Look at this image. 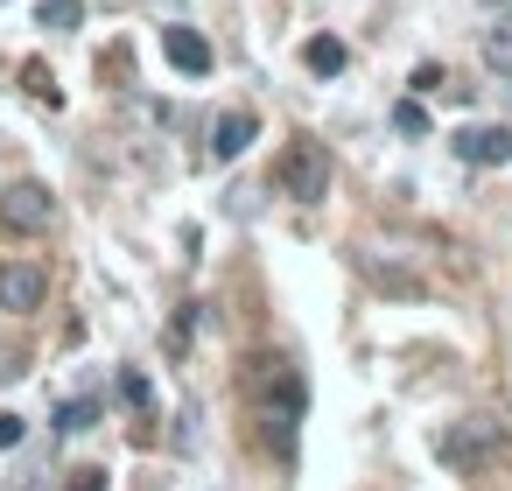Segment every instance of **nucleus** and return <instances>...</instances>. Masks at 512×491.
Instances as JSON below:
<instances>
[{
	"label": "nucleus",
	"instance_id": "obj_10",
	"mask_svg": "<svg viewBox=\"0 0 512 491\" xmlns=\"http://www.w3.org/2000/svg\"><path fill=\"white\" fill-rule=\"evenodd\" d=\"M302 64H309V71H316V78H337V71H344V64H351V50H344V43H337V36H316V43H309V50H302Z\"/></svg>",
	"mask_w": 512,
	"mask_h": 491
},
{
	"label": "nucleus",
	"instance_id": "obj_1",
	"mask_svg": "<svg viewBox=\"0 0 512 491\" xmlns=\"http://www.w3.org/2000/svg\"><path fill=\"white\" fill-rule=\"evenodd\" d=\"M239 386H246V400H253L260 442H267L281 463H295V428H302V414H309V379H302V365L281 358V351H260V358H246Z\"/></svg>",
	"mask_w": 512,
	"mask_h": 491
},
{
	"label": "nucleus",
	"instance_id": "obj_6",
	"mask_svg": "<svg viewBox=\"0 0 512 491\" xmlns=\"http://www.w3.org/2000/svg\"><path fill=\"white\" fill-rule=\"evenodd\" d=\"M456 155L470 169H505L512 162V127H463L456 134Z\"/></svg>",
	"mask_w": 512,
	"mask_h": 491
},
{
	"label": "nucleus",
	"instance_id": "obj_16",
	"mask_svg": "<svg viewBox=\"0 0 512 491\" xmlns=\"http://www.w3.org/2000/svg\"><path fill=\"white\" fill-rule=\"evenodd\" d=\"M120 393H127L134 407H148V379H141V372H127V379H120Z\"/></svg>",
	"mask_w": 512,
	"mask_h": 491
},
{
	"label": "nucleus",
	"instance_id": "obj_9",
	"mask_svg": "<svg viewBox=\"0 0 512 491\" xmlns=\"http://www.w3.org/2000/svg\"><path fill=\"white\" fill-rule=\"evenodd\" d=\"M253 134H260V127H253V113H225V120L211 127V162H239Z\"/></svg>",
	"mask_w": 512,
	"mask_h": 491
},
{
	"label": "nucleus",
	"instance_id": "obj_11",
	"mask_svg": "<svg viewBox=\"0 0 512 491\" xmlns=\"http://www.w3.org/2000/svg\"><path fill=\"white\" fill-rule=\"evenodd\" d=\"M477 50H484V64H491V71H505V78H512V15H505V22H491V29L477 36Z\"/></svg>",
	"mask_w": 512,
	"mask_h": 491
},
{
	"label": "nucleus",
	"instance_id": "obj_7",
	"mask_svg": "<svg viewBox=\"0 0 512 491\" xmlns=\"http://www.w3.org/2000/svg\"><path fill=\"white\" fill-rule=\"evenodd\" d=\"M162 57H169L183 78H204V71H211V43H204L197 29H162Z\"/></svg>",
	"mask_w": 512,
	"mask_h": 491
},
{
	"label": "nucleus",
	"instance_id": "obj_8",
	"mask_svg": "<svg viewBox=\"0 0 512 491\" xmlns=\"http://www.w3.org/2000/svg\"><path fill=\"white\" fill-rule=\"evenodd\" d=\"M358 274H365L379 295H421V274L400 267V260H386V253H358Z\"/></svg>",
	"mask_w": 512,
	"mask_h": 491
},
{
	"label": "nucleus",
	"instance_id": "obj_19",
	"mask_svg": "<svg viewBox=\"0 0 512 491\" xmlns=\"http://www.w3.org/2000/svg\"><path fill=\"white\" fill-rule=\"evenodd\" d=\"M15 372H22V358H15V351H0V386H8Z\"/></svg>",
	"mask_w": 512,
	"mask_h": 491
},
{
	"label": "nucleus",
	"instance_id": "obj_5",
	"mask_svg": "<svg viewBox=\"0 0 512 491\" xmlns=\"http://www.w3.org/2000/svg\"><path fill=\"white\" fill-rule=\"evenodd\" d=\"M43 302H50V274H43V267H29V260L0 267V309H8V316H29V309H43Z\"/></svg>",
	"mask_w": 512,
	"mask_h": 491
},
{
	"label": "nucleus",
	"instance_id": "obj_17",
	"mask_svg": "<svg viewBox=\"0 0 512 491\" xmlns=\"http://www.w3.org/2000/svg\"><path fill=\"white\" fill-rule=\"evenodd\" d=\"M22 442V414H0V449H15Z\"/></svg>",
	"mask_w": 512,
	"mask_h": 491
},
{
	"label": "nucleus",
	"instance_id": "obj_2",
	"mask_svg": "<svg viewBox=\"0 0 512 491\" xmlns=\"http://www.w3.org/2000/svg\"><path fill=\"white\" fill-rule=\"evenodd\" d=\"M435 456H442L456 477H477V470H491V463L505 456V428L484 421V414H463V421H449V428L435 435Z\"/></svg>",
	"mask_w": 512,
	"mask_h": 491
},
{
	"label": "nucleus",
	"instance_id": "obj_14",
	"mask_svg": "<svg viewBox=\"0 0 512 491\" xmlns=\"http://www.w3.org/2000/svg\"><path fill=\"white\" fill-rule=\"evenodd\" d=\"M393 127L421 141V134H428V113H421V99H400V106H393Z\"/></svg>",
	"mask_w": 512,
	"mask_h": 491
},
{
	"label": "nucleus",
	"instance_id": "obj_3",
	"mask_svg": "<svg viewBox=\"0 0 512 491\" xmlns=\"http://www.w3.org/2000/svg\"><path fill=\"white\" fill-rule=\"evenodd\" d=\"M274 183H281V197H295V204H323V197H330V148H323V141H288L281 162H274Z\"/></svg>",
	"mask_w": 512,
	"mask_h": 491
},
{
	"label": "nucleus",
	"instance_id": "obj_4",
	"mask_svg": "<svg viewBox=\"0 0 512 491\" xmlns=\"http://www.w3.org/2000/svg\"><path fill=\"white\" fill-rule=\"evenodd\" d=\"M50 218H57V197L36 176H22V183L0 190V232H50Z\"/></svg>",
	"mask_w": 512,
	"mask_h": 491
},
{
	"label": "nucleus",
	"instance_id": "obj_15",
	"mask_svg": "<svg viewBox=\"0 0 512 491\" xmlns=\"http://www.w3.org/2000/svg\"><path fill=\"white\" fill-rule=\"evenodd\" d=\"M92 421H99V400H71V407L57 414V428H64V435H78V428H92Z\"/></svg>",
	"mask_w": 512,
	"mask_h": 491
},
{
	"label": "nucleus",
	"instance_id": "obj_13",
	"mask_svg": "<svg viewBox=\"0 0 512 491\" xmlns=\"http://www.w3.org/2000/svg\"><path fill=\"white\" fill-rule=\"evenodd\" d=\"M22 85H29V99H43V106H57L64 92H57V78L43 71V64H22Z\"/></svg>",
	"mask_w": 512,
	"mask_h": 491
},
{
	"label": "nucleus",
	"instance_id": "obj_18",
	"mask_svg": "<svg viewBox=\"0 0 512 491\" xmlns=\"http://www.w3.org/2000/svg\"><path fill=\"white\" fill-rule=\"evenodd\" d=\"M71 491H106V470H78V477H71Z\"/></svg>",
	"mask_w": 512,
	"mask_h": 491
},
{
	"label": "nucleus",
	"instance_id": "obj_12",
	"mask_svg": "<svg viewBox=\"0 0 512 491\" xmlns=\"http://www.w3.org/2000/svg\"><path fill=\"white\" fill-rule=\"evenodd\" d=\"M36 22L64 36V29H78V22H85V0H43V8H36Z\"/></svg>",
	"mask_w": 512,
	"mask_h": 491
}]
</instances>
